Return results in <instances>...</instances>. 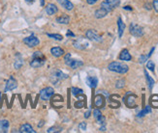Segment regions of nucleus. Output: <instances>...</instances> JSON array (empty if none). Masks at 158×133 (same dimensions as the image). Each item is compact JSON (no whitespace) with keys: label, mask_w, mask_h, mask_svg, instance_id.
Instances as JSON below:
<instances>
[{"label":"nucleus","mask_w":158,"mask_h":133,"mask_svg":"<svg viewBox=\"0 0 158 133\" xmlns=\"http://www.w3.org/2000/svg\"><path fill=\"white\" fill-rule=\"evenodd\" d=\"M108 68L111 71L117 72V74H126L129 70L128 66L125 65V64H123V63H121V62H112L108 66Z\"/></svg>","instance_id":"f257e3e1"},{"label":"nucleus","mask_w":158,"mask_h":133,"mask_svg":"<svg viewBox=\"0 0 158 133\" xmlns=\"http://www.w3.org/2000/svg\"><path fill=\"white\" fill-rule=\"evenodd\" d=\"M120 3V0H105L101 3V8L106 10L108 13L112 12L113 9H116V7H118Z\"/></svg>","instance_id":"f03ea898"},{"label":"nucleus","mask_w":158,"mask_h":133,"mask_svg":"<svg viewBox=\"0 0 158 133\" xmlns=\"http://www.w3.org/2000/svg\"><path fill=\"white\" fill-rule=\"evenodd\" d=\"M64 61H65V64L70 67L71 68H80L83 65V63L82 61H80V60H74V59H71V54L70 53H67V55L65 56V59H64Z\"/></svg>","instance_id":"7ed1b4c3"},{"label":"nucleus","mask_w":158,"mask_h":133,"mask_svg":"<svg viewBox=\"0 0 158 133\" xmlns=\"http://www.w3.org/2000/svg\"><path fill=\"white\" fill-rule=\"evenodd\" d=\"M129 31L131 33V35H133L136 38L142 37L144 35V29L140 26V25L136 23H131L129 27Z\"/></svg>","instance_id":"20e7f679"},{"label":"nucleus","mask_w":158,"mask_h":133,"mask_svg":"<svg viewBox=\"0 0 158 133\" xmlns=\"http://www.w3.org/2000/svg\"><path fill=\"white\" fill-rule=\"evenodd\" d=\"M23 42L27 46H29V48H35V46H37L40 44V41H39V39L35 35H30L29 37H26L23 39Z\"/></svg>","instance_id":"39448f33"},{"label":"nucleus","mask_w":158,"mask_h":133,"mask_svg":"<svg viewBox=\"0 0 158 133\" xmlns=\"http://www.w3.org/2000/svg\"><path fill=\"white\" fill-rule=\"evenodd\" d=\"M85 35H86V38L88 39V40H90L91 42H102V38H101V36H99L98 33L93 29L87 30Z\"/></svg>","instance_id":"423d86ee"},{"label":"nucleus","mask_w":158,"mask_h":133,"mask_svg":"<svg viewBox=\"0 0 158 133\" xmlns=\"http://www.w3.org/2000/svg\"><path fill=\"white\" fill-rule=\"evenodd\" d=\"M54 89L51 87H46L41 90L40 92V97L42 100H49L51 97V96L54 95Z\"/></svg>","instance_id":"0eeeda50"},{"label":"nucleus","mask_w":158,"mask_h":133,"mask_svg":"<svg viewBox=\"0 0 158 133\" xmlns=\"http://www.w3.org/2000/svg\"><path fill=\"white\" fill-rule=\"evenodd\" d=\"M125 104L129 107V108H135L137 106V96L129 94V96L125 97Z\"/></svg>","instance_id":"6e6552de"},{"label":"nucleus","mask_w":158,"mask_h":133,"mask_svg":"<svg viewBox=\"0 0 158 133\" xmlns=\"http://www.w3.org/2000/svg\"><path fill=\"white\" fill-rule=\"evenodd\" d=\"M68 78V75L63 74L61 71H54V74L51 75V81L54 82V84L57 83V81H60V80H63V79H66Z\"/></svg>","instance_id":"1a4fd4ad"},{"label":"nucleus","mask_w":158,"mask_h":133,"mask_svg":"<svg viewBox=\"0 0 158 133\" xmlns=\"http://www.w3.org/2000/svg\"><path fill=\"white\" fill-rule=\"evenodd\" d=\"M17 87V80H16L13 76H11L10 78H9V79L7 80L4 91H5V92L13 91V90H15Z\"/></svg>","instance_id":"9d476101"},{"label":"nucleus","mask_w":158,"mask_h":133,"mask_svg":"<svg viewBox=\"0 0 158 133\" xmlns=\"http://www.w3.org/2000/svg\"><path fill=\"white\" fill-rule=\"evenodd\" d=\"M44 64H45V57L42 56V57H33L31 63H30V66L34 68H40L42 67Z\"/></svg>","instance_id":"9b49d317"},{"label":"nucleus","mask_w":158,"mask_h":133,"mask_svg":"<svg viewBox=\"0 0 158 133\" xmlns=\"http://www.w3.org/2000/svg\"><path fill=\"white\" fill-rule=\"evenodd\" d=\"M87 45H88V42H87L85 39H82V38H80V39H78V40L74 42V46H75L76 48L78 49H85L87 48Z\"/></svg>","instance_id":"f8f14e48"},{"label":"nucleus","mask_w":158,"mask_h":133,"mask_svg":"<svg viewBox=\"0 0 158 133\" xmlns=\"http://www.w3.org/2000/svg\"><path fill=\"white\" fill-rule=\"evenodd\" d=\"M57 2L61 7H63L64 9H66L68 11H71L74 9L73 3L71 1H69V0H57Z\"/></svg>","instance_id":"ddd939ff"},{"label":"nucleus","mask_w":158,"mask_h":133,"mask_svg":"<svg viewBox=\"0 0 158 133\" xmlns=\"http://www.w3.org/2000/svg\"><path fill=\"white\" fill-rule=\"evenodd\" d=\"M86 84L89 86L90 88H96L98 84V78L95 76H88L86 78Z\"/></svg>","instance_id":"4468645a"},{"label":"nucleus","mask_w":158,"mask_h":133,"mask_svg":"<svg viewBox=\"0 0 158 133\" xmlns=\"http://www.w3.org/2000/svg\"><path fill=\"white\" fill-rule=\"evenodd\" d=\"M94 104L97 108H101L105 104V98L102 95H97L94 98Z\"/></svg>","instance_id":"2eb2a0df"},{"label":"nucleus","mask_w":158,"mask_h":133,"mask_svg":"<svg viewBox=\"0 0 158 133\" xmlns=\"http://www.w3.org/2000/svg\"><path fill=\"white\" fill-rule=\"evenodd\" d=\"M58 9H57V7H56L54 4H52V3H50V4H48L47 7H46V13L49 16H51V15H54L55 13H57Z\"/></svg>","instance_id":"dca6fc26"},{"label":"nucleus","mask_w":158,"mask_h":133,"mask_svg":"<svg viewBox=\"0 0 158 133\" xmlns=\"http://www.w3.org/2000/svg\"><path fill=\"white\" fill-rule=\"evenodd\" d=\"M20 132H23V133H35L36 131L33 129V127L30 126L29 123H24V124H23V126H20Z\"/></svg>","instance_id":"f3484780"},{"label":"nucleus","mask_w":158,"mask_h":133,"mask_svg":"<svg viewBox=\"0 0 158 133\" xmlns=\"http://www.w3.org/2000/svg\"><path fill=\"white\" fill-rule=\"evenodd\" d=\"M51 53L52 54V56L58 58V57H61L64 54V50L61 48H58V46H56V48H52L51 49Z\"/></svg>","instance_id":"a211bd4d"},{"label":"nucleus","mask_w":158,"mask_h":133,"mask_svg":"<svg viewBox=\"0 0 158 133\" xmlns=\"http://www.w3.org/2000/svg\"><path fill=\"white\" fill-rule=\"evenodd\" d=\"M119 59L122 60V61H130V60L132 59V56H131V54L129 53L128 50H127V49H123L120 52Z\"/></svg>","instance_id":"6ab92c4d"},{"label":"nucleus","mask_w":158,"mask_h":133,"mask_svg":"<svg viewBox=\"0 0 158 133\" xmlns=\"http://www.w3.org/2000/svg\"><path fill=\"white\" fill-rule=\"evenodd\" d=\"M9 126H10V123H9L7 120H0V132L2 133L8 132Z\"/></svg>","instance_id":"aec40b11"},{"label":"nucleus","mask_w":158,"mask_h":133,"mask_svg":"<svg viewBox=\"0 0 158 133\" xmlns=\"http://www.w3.org/2000/svg\"><path fill=\"white\" fill-rule=\"evenodd\" d=\"M117 26H118V36H119V38H121L125 29V24L120 18L117 19Z\"/></svg>","instance_id":"412c9836"},{"label":"nucleus","mask_w":158,"mask_h":133,"mask_svg":"<svg viewBox=\"0 0 158 133\" xmlns=\"http://www.w3.org/2000/svg\"><path fill=\"white\" fill-rule=\"evenodd\" d=\"M56 21L61 24H68L70 21V18L67 15H63L61 16H58V18H56Z\"/></svg>","instance_id":"4be33fe9"},{"label":"nucleus","mask_w":158,"mask_h":133,"mask_svg":"<svg viewBox=\"0 0 158 133\" xmlns=\"http://www.w3.org/2000/svg\"><path fill=\"white\" fill-rule=\"evenodd\" d=\"M107 14H108V12L106 10L103 9V8H100V9H98L95 12V16L97 19H102V18H104V16H106Z\"/></svg>","instance_id":"5701e85b"},{"label":"nucleus","mask_w":158,"mask_h":133,"mask_svg":"<svg viewBox=\"0 0 158 133\" xmlns=\"http://www.w3.org/2000/svg\"><path fill=\"white\" fill-rule=\"evenodd\" d=\"M23 58L20 57V55H17V58L16 59L15 64H14V67L16 70H20V68L23 67Z\"/></svg>","instance_id":"b1692460"},{"label":"nucleus","mask_w":158,"mask_h":133,"mask_svg":"<svg viewBox=\"0 0 158 133\" xmlns=\"http://www.w3.org/2000/svg\"><path fill=\"white\" fill-rule=\"evenodd\" d=\"M144 74H146V78H147V85H148V88H150V90L152 89L153 85H154V80H153L151 77L147 74V72L144 71Z\"/></svg>","instance_id":"393cba45"},{"label":"nucleus","mask_w":158,"mask_h":133,"mask_svg":"<svg viewBox=\"0 0 158 133\" xmlns=\"http://www.w3.org/2000/svg\"><path fill=\"white\" fill-rule=\"evenodd\" d=\"M150 103L153 107H155V108H158V95H155V96H152L151 98H150Z\"/></svg>","instance_id":"a878e982"},{"label":"nucleus","mask_w":158,"mask_h":133,"mask_svg":"<svg viewBox=\"0 0 158 133\" xmlns=\"http://www.w3.org/2000/svg\"><path fill=\"white\" fill-rule=\"evenodd\" d=\"M151 112V108H150V106H147L146 108H144V110H142L141 112H140L138 114V117H144V115H147V113H150Z\"/></svg>","instance_id":"bb28decb"},{"label":"nucleus","mask_w":158,"mask_h":133,"mask_svg":"<svg viewBox=\"0 0 158 133\" xmlns=\"http://www.w3.org/2000/svg\"><path fill=\"white\" fill-rule=\"evenodd\" d=\"M47 35H48V37L54 39V40H55V41H62V39H63L62 36L59 35V34H50V33H48Z\"/></svg>","instance_id":"cd10ccee"},{"label":"nucleus","mask_w":158,"mask_h":133,"mask_svg":"<svg viewBox=\"0 0 158 133\" xmlns=\"http://www.w3.org/2000/svg\"><path fill=\"white\" fill-rule=\"evenodd\" d=\"M83 93V91L82 89H79V88H72V94H73V96H75V97H78L79 95H82V94Z\"/></svg>","instance_id":"c85d7f7f"},{"label":"nucleus","mask_w":158,"mask_h":133,"mask_svg":"<svg viewBox=\"0 0 158 133\" xmlns=\"http://www.w3.org/2000/svg\"><path fill=\"white\" fill-rule=\"evenodd\" d=\"M124 85H125V81L123 79H120V80H118L116 84V87L117 89H121V88H123L124 87Z\"/></svg>","instance_id":"c756f323"},{"label":"nucleus","mask_w":158,"mask_h":133,"mask_svg":"<svg viewBox=\"0 0 158 133\" xmlns=\"http://www.w3.org/2000/svg\"><path fill=\"white\" fill-rule=\"evenodd\" d=\"M147 68H148V70H150L151 71H154L155 65H154V63H153V61H148L147 64Z\"/></svg>","instance_id":"7c9ffc66"},{"label":"nucleus","mask_w":158,"mask_h":133,"mask_svg":"<svg viewBox=\"0 0 158 133\" xmlns=\"http://www.w3.org/2000/svg\"><path fill=\"white\" fill-rule=\"evenodd\" d=\"M93 116H94L95 120H98L101 117V116H102V113H101V111L99 109H95L93 111Z\"/></svg>","instance_id":"2f4dec72"},{"label":"nucleus","mask_w":158,"mask_h":133,"mask_svg":"<svg viewBox=\"0 0 158 133\" xmlns=\"http://www.w3.org/2000/svg\"><path fill=\"white\" fill-rule=\"evenodd\" d=\"M96 121H97V123L101 124V126H105V124H106V118H105L104 116H101V117L98 120H96Z\"/></svg>","instance_id":"473e14b6"},{"label":"nucleus","mask_w":158,"mask_h":133,"mask_svg":"<svg viewBox=\"0 0 158 133\" xmlns=\"http://www.w3.org/2000/svg\"><path fill=\"white\" fill-rule=\"evenodd\" d=\"M79 128H80L81 131H85L86 130V123L82 122L80 123V126H79Z\"/></svg>","instance_id":"72a5a7b5"},{"label":"nucleus","mask_w":158,"mask_h":133,"mask_svg":"<svg viewBox=\"0 0 158 133\" xmlns=\"http://www.w3.org/2000/svg\"><path fill=\"white\" fill-rule=\"evenodd\" d=\"M61 130H59V128H57V127H51V128H49V129L47 130V132L48 133H51V132H60Z\"/></svg>","instance_id":"f704fd0d"},{"label":"nucleus","mask_w":158,"mask_h":133,"mask_svg":"<svg viewBox=\"0 0 158 133\" xmlns=\"http://www.w3.org/2000/svg\"><path fill=\"white\" fill-rule=\"evenodd\" d=\"M83 106H85V102H83L82 100H80L75 103V107H77V108H82V107H83Z\"/></svg>","instance_id":"c9c22d12"},{"label":"nucleus","mask_w":158,"mask_h":133,"mask_svg":"<svg viewBox=\"0 0 158 133\" xmlns=\"http://www.w3.org/2000/svg\"><path fill=\"white\" fill-rule=\"evenodd\" d=\"M152 5H153V9H154L155 12L158 14V0H153Z\"/></svg>","instance_id":"e433bc0d"},{"label":"nucleus","mask_w":158,"mask_h":133,"mask_svg":"<svg viewBox=\"0 0 158 133\" xmlns=\"http://www.w3.org/2000/svg\"><path fill=\"white\" fill-rule=\"evenodd\" d=\"M147 58H148L147 55H142V56L140 57V60H139V61H140V63H141V64H143V63H144V62L147 61Z\"/></svg>","instance_id":"4c0bfd02"},{"label":"nucleus","mask_w":158,"mask_h":133,"mask_svg":"<svg viewBox=\"0 0 158 133\" xmlns=\"http://www.w3.org/2000/svg\"><path fill=\"white\" fill-rule=\"evenodd\" d=\"M66 36L67 37H75V34L71 32V30H68L67 33H66Z\"/></svg>","instance_id":"58836bf2"},{"label":"nucleus","mask_w":158,"mask_h":133,"mask_svg":"<svg viewBox=\"0 0 158 133\" xmlns=\"http://www.w3.org/2000/svg\"><path fill=\"white\" fill-rule=\"evenodd\" d=\"M97 1L98 0H86L87 4H89V5H93V4H95Z\"/></svg>","instance_id":"ea45409f"},{"label":"nucleus","mask_w":158,"mask_h":133,"mask_svg":"<svg viewBox=\"0 0 158 133\" xmlns=\"http://www.w3.org/2000/svg\"><path fill=\"white\" fill-rule=\"evenodd\" d=\"M89 116H90V110H88V111H87V112H85V119L89 118Z\"/></svg>","instance_id":"a19ab883"},{"label":"nucleus","mask_w":158,"mask_h":133,"mask_svg":"<svg viewBox=\"0 0 158 133\" xmlns=\"http://www.w3.org/2000/svg\"><path fill=\"white\" fill-rule=\"evenodd\" d=\"M123 9H124V10H129V11H132V8H131L130 6H125V7H123Z\"/></svg>","instance_id":"79ce46f5"},{"label":"nucleus","mask_w":158,"mask_h":133,"mask_svg":"<svg viewBox=\"0 0 158 133\" xmlns=\"http://www.w3.org/2000/svg\"><path fill=\"white\" fill-rule=\"evenodd\" d=\"M101 93H102V94H104V95H105V96H106L107 97H109V94H108V93H107L106 91H101Z\"/></svg>","instance_id":"37998d69"},{"label":"nucleus","mask_w":158,"mask_h":133,"mask_svg":"<svg viewBox=\"0 0 158 133\" xmlns=\"http://www.w3.org/2000/svg\"><path fill=\"white\" fill-rule=\"evenodd\" d=\"M25 2H27L28 4H31L34 2V0H25Z\"/></svg>","instance_id":"c03bdc74"},{"label":"nucleus","mask_w":158,"mask_h":133,"mask_svg":"<svg viewBox=\"0 0 158 133\" xmlns=\"http://www.w3.org/2000/svg\"><path fill=\"white\" fill-rule=\"evenodd\" d=\"M40 3H41V6H44V4H45L44 0H40Z\"/></svg>","instance_id":"a18cd8bd"},{"label":"nucleus","mask_w":158,"mask_h":133,"mask_svg":"<svg viewBox=\"0 0 158 133\" xmlns=\"http://www.w3.org/2000/svg\"><path fill=\"white\" fill-rule=\"evenodd\" d=\"M40 123H39V124H38V126H39V127H41V126H43V123H44V122H40Z\"/></svg>","instance_id":"49530a36"},{"label":"nucleus","mask_w":158,"mask_h":133,"mask_svg":"<svg viewBox=\"0 0 158 133\" xmlns=\"http://www.w3.org/2000/svg\"><path fill=\"white\" fill-rule=\"evenodd\" d=\"M0 98H1V94H0Z\"/></svg>","instance_id":"de8ad7c7"}]
</instances>
